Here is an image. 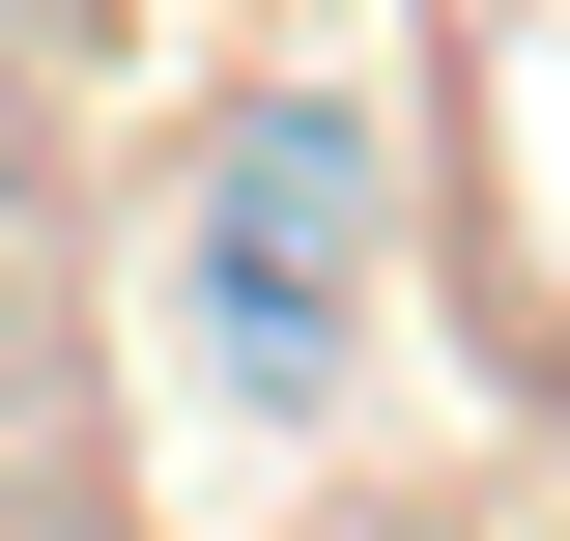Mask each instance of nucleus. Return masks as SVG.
I'll return each mask as SVG.
<instances>
[{
    "mask_svg": "<svg viewBox=\"0 0 570 541\" xmlns=\"http://www.w3.org/2000/svg\"><path fill=\"white\" fill-rule=\"evenodd\" d=\"M171 314H200V371L228 400H343V342H371V115H228V171H200V228H171Z\"/></svg>",
    "mask_w": 570,
    "mask_h": 541,
    "instance_id": "nucleus-1",
    "label": "nucleus"
},
{
    "mask_svg": "<svg viewBox=\"0 0 570 541\" xmlns=\"http://www.w3.org/2000/svg\"><path fill=\"white\" fill-rule=\"evenodd\" d=\"M0 200H29V86H0Z\"/></svg>",
    "mask_w": 570,
    "mask_h": 541,
    "instance_id": "nucleus-2",
    "label": "nucleus"
}]
</instances>
